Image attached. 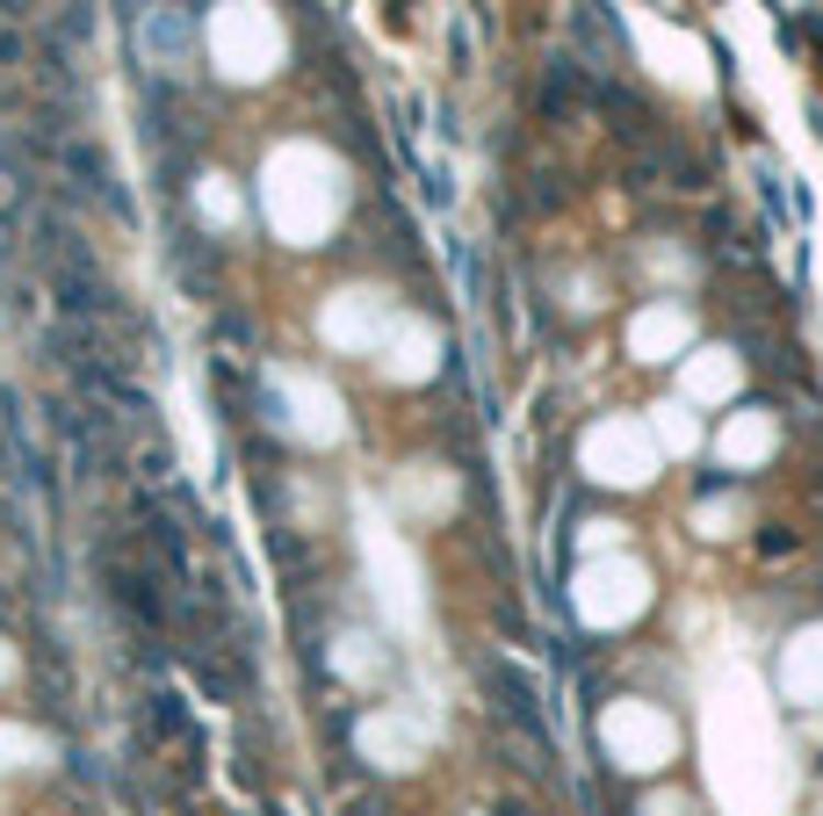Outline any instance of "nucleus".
<instances>
[{"instance_id":"obj_1","label":"nucleus","mask_w":823,"mask_h":816,"mask_svg":"<svg viewBox=\"0 0 823 816\" xmlns=\"http://www.w3.org/2000/svg\"><path fill=\"white\" fill-rule=\"evenodd\" d=\"M607 745H615V759L629 766V773H643V766H657L672 751V729L651 723L643 709H615L607 715Z\"/></svg>"},{"instance_id":"obj_2","label":"nucleus","mask_w":823,"mask_h":816,"mask_svg":"<svg viewBox=\"0 0 823 816\" xmlns=\"http://www.w3.org/2000/svg\"><path fill=\"white\" fill-rule=\"evenodd\" d=\"M585 463H593V477H621V485H643V477H651L643 441H635V434H615V427H600V434L585 441Z\"/></svg>"},{"instance_id":"obj_3","label":"nucleus","mask_w":823,"mask_h":816,"mask_svg":"<svg viewBox=\"0 0 823 816\" xmlns=\"http://www.w3.org/2000/svg\"><path fill=\"white\" fill-rule=\"evenodd\" d=\"M780 687H788L794 701H823V628H809V636L788 650V665H780Z\"/></svg>"},{"instance_id":"obj_4","label":"nucleus","mask_w":823,"mask_h":816,"mask_svg":"<svg viewBox=\"0 0 823 816\" xmlns=\"http://www.w3.org/2000/svg\"><path fill=\"white\" fill-rule=\"evenodd\" d=\"M686 340V318L679 311H651L643 326H635V348H643V362H665V348H679Z\"/></svg>"},{"instance_id":"obj_5","label":"nucleus","mask_w":823,"mask_h":816,"mask_svg":"<svg viewBox=\"0 0 823 816\" xmlns=\"http://www.w3.org/2000/svg\"><path fill=\"white\" fill-rule=\"evenodd\" d=\"M758 449H766V427H758V419H744V427L722 434V455H758Z\"/></svg>"},{"instance_id":"obj_6","label":"nucleus","mask_w":823,"mask_h":816,"mask_svg":"<svg viewBox=\"0 0 823 816\" xmlns=\"http://www.w3.org/2000/svg\"><path fill=\"white\" fill-rule=\"evenodd\" d=\"M657 412H665L657 427H665V441H672V449H694V427H686V412H679V405H657Z\"/></svg>"},{"instance_id":"obj_7","label":"nucleus","mask_w":823,"mask_h":816,"mask_svg":"<svg viewBox=\"0 0 823 816\" xmlns=\"http://www.w3.org/2000/svg\"><path fill=\"white\" fill-rule=\"evenodd\" d=\"M643 816H686V802H679V795H657V802H651V809H643Z\"/></svg>"}]
</instances>
